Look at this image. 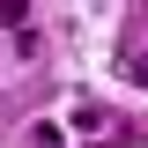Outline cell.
Segmentation results:
<instances>
[{"mask_svg":"<svg viewBox=\"0 0 148 148\" xmlns=\"http://www.w3.org/2000/svg\"><path fill=\"white\" fill-rule=\"evenodd\" d=\"M133 74H141V82H148V59H141V67H133Z\"/></svg>","mask_w":148,"mask_h":148,"instance_id":"obj_1","label":"cell"}]
</instances>
